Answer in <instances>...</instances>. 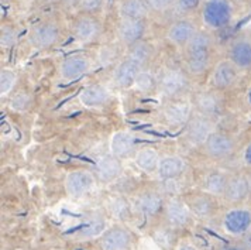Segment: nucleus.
Returning a JSON list of instances; mask_svg holds the SVG:
<instances>
[{
	"label": "nucleus",
	"mask_w": 251,
	"mask_h": 250,
	"mask_svg": "<svg viewBox=\"0 0 251 250\" xmlns=\"http://www.w3.org/2000/svg\"><path fill=\"white\" fill-rule=\"evenodd\" d=\"M231 10L226 0H209L203 9L205 23L213 28L226 26L230 20Z\"/></svg>",
	"instance_id": "nucleus-1"
},
{
	"label": "nucleus",
	"mask_w": 251,
	"mask_h": 250,
	"mask_svg": "<svg viewBox=\"0 0 251 250\" xmlns=\"http://www.w3.org/2000/svg\"><path fill=\"white\" fill-rule=\"evenodd\" d=\"M58 40V28L55 24L46 23L37 26L31 31L30 41L37 48H47V47L55 44Z\"/></svg>",
	"instance_id": "nucleus-2"
},
{
	"label": "nucleus",
	"mask_w": 251,
	"mask_h": 250,
	"mask_svg": "<svg viewBox=\"0 0 251 250\" xmlns=\"http://www.w3.org/2000/svg\"><path fill=\"white\" fill-rule=\"evenodd\" d=\"M130 245V235L122 227L107 230L102 238L103 250H126Z\"/></svg>",
	"instance_id": "nucleus-3"
},
{
	"label": "nucleus",
	"mask_w": 251,
	"mask_h": 250,
	"mask_svg": "<svg viewBox=\"0 0 251 250\" xmlns=\"http://www.w3.org/2000/svg\"><path fill=\"white\" fill-rule=\"evenodd\" d=\"M225 226L228 232L234 235H240L251 226V214L249 211L234 209L228 212L225 218Z\"/></svg>",
	"instance_id": "nucleus-4"
},
{
	"label": "nucleus",
	"mask_w": 251,
	"mask_h": 250,
	"mask_svg": "<svg viewBox=\"0 0 251 250\" xmlns=\"http://www.w3.org/2000/svg\"><path fill=\"white\" fill-rule=\"evenodd\" d=\"M144 33V24L137 19H126L119 26V37L126 44H134Z\"/></svg>",
	"instance_id": "nucleus-5"
},
{
	"label": "nucleus",
	"mask_w": 251,
	"mask_h": 250,
	"mask_svg": "<svg viewBox=\"0 0 251 250\" xmlns=\"http://www.w3.org/2000/svg\"><path fill=\"white\" fill-rule=\"evenodd\" d=\"M93 184V178L86 171H74L67 177V190L71 195H82L85 194Z\"/></svg>",
	"instance_id": "nucleus-6"
},
{
	"label": "nucleus",
	"mask_w": 251,
	"mask_h": 250,
	"mask_svg": "<svg viewBox=\"0 0 251 250\" xmlns=\"http://www.w3.org/2000/svg\"><path fill=\"white\" fill-rule=\"evenodd\" d=\"M186 78L179 71H168L161 78V89L165 95H176L185 89L186 86Z\"/></svg>",
	"instance_id": "nucleus-7"
},
{
	"label": "nucleus",
	"mask_w": 251,
	"mask_h": 250,
	"mask_svg": "<svg viewBox=\"0 0 251 250\" xmlns=\"http://www.w3.org/2000/svg\"><path fill=\"white\" fill-rule=\"evenodd\" d=\"M138 65L137 62H134V61H131L130 58L125 61V62H122L120 65H119V68L116 69V72H114V82H116V85H119V86H130L136 78H137L138 75Z\"/></svg>",
	"instance_id": "nucleus-8"
},
{
	"label": "nucleus",
	"mask_w": 251,
	"mask_h": 250,
	"mask_svg": "<svg viewBox=\"0 0 251 250\" xmlns=\"http://www.w3.org/2000/svg\"><path fill=\"white\" fill-rule=\"evenodd\" d=\"M122 172V166L119 163V160L114 157H102L96 164V174L98 178L103 182L112 181L119 174Z\"/></svg>",
	"instance_id": "nucleus-9"
},
{
	"label": "nucleus",
	"mask_w": 251,
	"mask_h": 250,
	"mask_svg": "<svg viewBox=\"0 0 251 250\" xmlns=\"http://www.w3.org/2000/svg\"><path fill=\"white\" fill-rule=\"evenodd\" d=\"M195 34L196 31H195L194 24L186 20H181L178 23L172 24V27L168 31V38L175 44H185V43H189Z\"/></svg>",
	"instance_id": "nucleus-10"
},
{
	"label": "nucleus",
	"mask_w": 251,
	"mask_h": 250,
	"mask_svg": "<svg viewBox=\"0 0 251 250\" xmlns=\"http://www.w3.org/2000/svg\"><path fill=\"white\" fill-rule=\"evenodd\" d=\"M212 132V123L206 117H195L188 126V136L195 143L206 141Z\"/></svg>",
	"instance_id": "nucleus-11"
},
{
	"label": "nucleus",
	"mask_w": 251,
	"mask_h": 250,
	"mask_svg": "<svg viewBox=\"0 0 251 250\" xmlns=\"http://www.w3.org/2000/svg\"><path fill=\"white\" fill-rule=\"evenodd\" d=\"M206 148L210 156L223 157L233 150V141L225 135H210L206 140Z\"/></svg>",
	"instance_id": "nucleus-12"
},
{
	"label": "nucleus",
	"mask_w": 251,
	"mask_h": 250,
	"mask_svg": "<svg viewBox=\"0 0 251 250\" xmlns=\"http://www.w3.org/2000/svg\"><path fill=\"white\" fill-rule=\"evenodd\" d=\"M88 71V61L82 57H72L61 64V74L64 78H78Z\"/></svg>",
	"instance_id": "nucleus-13"
},
{
	"label": "nucleus",
	"mask_w": 251,
	"mask_h": 250,
	"mask_svg": "<svg viewBox=\"0 0 251 250\" xmlns=\"http://www.w3.org/2000/svg\"><path fill=\"white\" fill-rule=\"evenodd\" d=\"M249 181L244 180L243 177H234L231 178L230 181H227V187H226V191L225 195L228 201H233V202H239L241 199L246 198V195L249 193Z\"/></svg>",
	"instance_id": "nucleus-14"
},
{
	"label": "nucleus",
	"mask_w": 251,
	"mask_h": 250,
	"mask_svg": "<svg viewBox=\"0 0 251 250\" xmlns=\"http://www.w3.org/2000/svg\"><path fill=\"white\" fill-rule=\"evenodd\" d=\"M185 168V163L179 157H175V156H170V157H165L160 161L158 164V171H160V175L162 178H167V180H171L178 177Z\"/></svg>",
	"instance_id": "nucleus-15"
},
{
	"label": "nucleus",
	"mask_w": 251,
	"mask_h": 250,
	"mask_svg": "<svg viewBox=\"0 0 251 250\" xmlns=\"http://www.w3.org/2000/svg\"><path fill=\"white\" fill-rule=\"evenodd\" d=\"M167 219L172 226H183L189 221V211L182 202L172 201L167 206Z\"/></svg>",
	"instance_id": "nucleus-16"
},
{
	"label": "nucleus",
	"mask_w": 251,
	"mask_h": 250,
	"mask_svg": "<svg viewBox=\"0 0 251 250\" xmlns=\"http://www.w3.org/2000/svg\"><path fill=\"white\" fill-rule=\"evenodd\" d=\"M134 147V137L128 133H117L114 135L113 140H112V150L116 157H126L127 154L131 153V150Z\"/></svg>",
	"instance_id": "nucleus-17"
},
{
	"label": "nucleus",
	"mask_w": 251,
	"mask_h": 250,
	"mask_svg": "<svg viewBox=\"0 0 251 250\" xmlns=\"http://www.w3.org/2000/svg\"><path fill=\"white\" fill-rule=\"evenodd\" d=\"M107 92L100 85H91L80 93V101L88 106H98L106 102Z\"/></svg>",
	"instance_id": "nucleus-18"
},
{
	"label": "nucleus",
	"mask_w": 251,
	"mask_h": 250,
	"mask_svg": "<svg viewBox=\"0 0 251 250\" xmlns=\"http://www.w3.org/2000/svg\"><path fill=\"white\" fill-rule=\"evenodd\" d=\"M234 80H236V71L228 62H223V64L217 65L215 74H213V83L217 88L230 86L234 82Z\"/></svg>",
	"instance_id": "nucleus-19"
},
{
	"label": "nucleus",
	"mask_w": 251,
	"mask_h": 250,
	"mask_svg": "<svg viewBox=\"0 0 251 250\" xmlns=\"http://www.w3.org/2000/svg\"><path fill=\"white\" fill-rule=\"evenodd\" d=\"M230 57L233 59V62L239 67H250L251 65V44L246 41H240L237 44H234L231 51H230Z\"/></svg>",
	"instance_id": "nucleus-20"
},
{
	"label": "nucleus",
	"mask_w": 251,
	"mask_h": 250,
	"mask_svg": "<svg viewBox=\"0 0 251 250\" xmlns=\"http://www.w3.org/2000/svg\"><path fill=\"white\" fill-rule=\"evenodd\" d=\"M137 206L138 209L146 215H155L162 206V199L157 194H144L143 196H140Z\"/></svg>",
	"instance_id": "nucleus-21"
},
{
	"label": "nucleus",
	"mask_w": 251,
	"mask_h": 250,
	"mask_svg": "<svg viewBox=\"0 0 251 250\" xmlns=\"http://www.w3.org/2000/svg\"><path fill=\"white\" fill-rule=\"evenodd\" d=\"M98 31H99L98 22L92 20L89 17H82L75 24V34L78 35L80 40H85V41L92 40L98 34Z\"/></svg>",
	"instance_id": "nucleus-22"
},
{
	"label": "nucleus",
	"mask_w": 251,
	"mask_h": 250,
	"mask_svg": "<svg viewBox=\"0 0 251 250\" xmlns=\"http://www.w3.org/2000/svg\"><path fill=\"white\" fill-rule=\"evenodd\" d=\"M209 64V57H207V50H195L189 51V58H188V68L192 74H202Z\"/></svg>",
	"instance_id": "nucleus-23"
},
{
	"label": "nucleus",
	"mask_w": 251,
	"mask_h": 250,
	"mask_svg": "<svg viewBox=\"0 0 251 250\" xmlns=\"http://www.w3.org/2000/svg\"><path fill=\"white\" fill-rule=\"evenodd\" d=\"M122 14L126 19L141 20L147 14V7L144 4V0H126L122 4Z\"/></svg>",
	"instance_id": "nucleus-24"
},
{
	"label": "nucleus",
	"mask_w": 251,
	"mask_h": 250,
	"mask_svg": "<svg viewBox=\"0 0 251 250\" xmlns=\"http://www.w3.org/2000/svg\"><path fill=\"white\" fill-rule=\"evenodd\" d=\"M188 113H189V106L188 105H185V103H174V105L167 108L165 117L172 125H178V123H183L186 120Z\"/></svg>",
	"instance_id": "nucleus-25"
},
{
	"label": "nucleus",
	"mask_w": 251,
	"mask_h": 250,
	"mask_svg": "<svg viewBox=\"0 0 251 250\" xmlns=\"http://www.w3.org/2000/svg\"><path fill=\"white\" fill-rule=\"evenodd\" d=\"M151 54H152V48H151L150 44H147V43H137V44L131 47L128 58L131 61L137 62L138 65H143V64H146L149 61Z\"/></svg>",
	"instance_id": "nucleus-26"
},
{
	"label": "nucleus",
	"mask_w": 251,
	"mask_h": 250,
	"mask_svg": "<svg viewBox=\"0 0 251 250\" xmlns=\"http://www.w3.org/2000/svg\"><path fill=\"white\" fill-rule=\"evenodd\" d=\"M137 164L144 171H152L158 164V156L154 150H143L137 154Z\"/></svg>",
	"instance_id": "nucleus-27"
},
{
	"label": "nucleus",
	"mask_w": 251,
	"mask_h": 250,
	"mask_svg": "<svg viewBox=\"0 0 251 250\" xmlns=\"http://www.w3.org/2000/svg\"><path fill=\"white\" fill-rule=\"evenodd\" d=\"M226 187H227V181L222 174H212L206 180V190L210 194H215V195L225 194Z\"/></svg>",
	"instance_id": "nucleus-28"
},
{
	"label": "nucleus",
	"mask_w": 251,
	"mask_h": 250,
	"mask_svg": "<svg viewBox=\"0 0 251 250\" xmlns=\"http://www.w3.org/2000/svg\"><path fill=\"white\" fill-rule=\"evenodd\" d=\"M196 103L201 108V111H203L206 113L216 112L217 108H219V101L216 99V96L212 95V93H201L196 98Z\"/></svg>",
	"instance_id": "nucleus-29"
},
{
	"label": "nucleus",
	"mask_w": 251,
	"mask_h": 250,
	"mask_svg": "<svg viewBox=\"0 0 251 250\" xmlns=\"http://www.w3.org/2000/svg\"><path fill=\"white\" fill-rule=\"evenodd\" d=\"M192 212L198 218H207L212 214V202L205 196H199L192 202Z\"/></svg>",
	"instance_id": "nucleus-30"
},
{
	"label": "nucleus",
	"mask_w": 251,
	"mask_h": 250,
	"mask_svg": "<svg viewBox=\"0 0 251 250\" xmlns=\"http://www.w3.org/2000/svg\"><path fill=\"white\" fill-rule=\"evenodd\" d=\"M104 227V222L102 219H95L91 221L89 223L83 225V229L80 232V236L82 238H93V236H98Z\"/></svg>",
	"instance_id": "nucleus-31"
},
{
	"label": "nucleus",
	"mask_w": 251,
	"mask_h": 250,
	"mask_svg": "<svg viewBox=\"0 0 251 250\" xmlns=\"http://www.w3.org/2000/svg\"><path fill=\"white\" fill-rule=\"evenodd\" d=\"M154 240L160 245L161 248L170 249L172 246V243H174V236H172L171 230L162 227V229H158V230L154 232Z\"/></svg>",
	"instance_id": "nucleus-32"
},
{
	"label": "nucleus",
	"mask_w": 251,
	"mask_h": 250,
	"mask_svg": "<svg viewBox=\"0 0 251 250\" xmlns=\"http://www.w3.org/2000/svg\"><path fill=\"white\" fill-rule=\"evenodd\" d=\"M210 46V38L203 33H196V34L191 38L188 50L189 51H195V50H209Z\"/></svg>",
	"instance_id": "nucleus-33"
},
{
	"label": "nucleus",
	"mask_w": 251,
	"mask_h": 250,
	"mask_svg": "<svg viewBox=\"0 0 251 250\" xmlns=\"http://www.w3.org/2000/svg\"><path fill=\"white\" fill-rule=\"evenodd\" d=\"M13 83H14V74L10 71H1V74H0V93L4 95L6 92L10 91Z\"/></svg>",
	"instance_id": "nucleus-34"
},
{
	"label": "nucleus",
	"mask_w": 251,
	"mask_h": 250,
	"mask_svg": "<svg viewBox=\"0 0 251 250\" xmlns=\"http://www.w3.org/2000/svg\"><path fill=\"white\" fill-rule=\"evenodd\" d=\"M134 83H136V86H137L140 91H150L151 86H152V83H154V81H152V77H151L150 74H147V72H141V74H138L137 75Z\"/></svg>",
	"instance_id": "nucleus-35"
},
{
	"label": "nucleus",
	"mask_w": 251,
	"mask_h": 250,
	"mask_svg": "<svg viewBox=\"0 0 251 250\" xmlns=\"http://www.w3.org/2000/svg\"><path fill=\"white\" fill-rule=\"evenodd\" d=\"M10 105H12L13 109H16V111H24L30 105V96L25 95V93H17L12 99Z\"/></svg>",
	"instance_id": "nucleus-36"
},
{
	"label": "nucleus",
	"mask_w": 251,
	"mask_h": 250,
	"mask_svg": "<svg viewBox=\"0 0 251 250\" xmlns=\"http://www.w3.org/2000/svg\"><path fill=\"white\" fill-rule=\"evenodd\" d=\"M16 40V34L12 28H3L1 30V37H0V43L1 47H12Z\"/></svg>",
	"instance_id": "nucleus-37"
},
{
	"label": "nucleus",
	"mask_w": 251,
	"mask_h": 250,
	"mask_svg": "<svg viewBox=\"0 0 251 250\" xmlns=\"http://www.w3.org/2000/svg\"><path fill=\"white\" fill-rule=\"evenodd\" d=\"M144 1L155 10H164L174 3V0H144Z\"/></svg>",
	"instance_id": "nucleus-38"
},
{
	"label": "nucleus",
	"mask_w": 251,
	"mask_h": 250,
	"mask_svg": "<svg viewBox=\"0 0 251 250\" xmlns=\"http://www.w3.org/2000/svg\"><path fill=\"white\" fill-rule=\"evenodd\" d=\"M102 0H82V9L86 12H93L100 7Z\"/></svg>",
	"instance_id": "nucleus-39"
},
{
	"label": "nucleus",
	"mask_w": 251,
	"mask_h": 250,
	"mask_svg": "<svg viewBox=\"0 0 251 250\" xmlns=\"http://www.w3.org/2000/svg\"><path fill=\"white\" fill-rule=\"evenodd\" d=\"M199 1L201 0H179L182 9H185V10H192V9H195L199 4Z\"/></svg>",
	"instance_id": "nucleus-40"
},
{
	"label": "nucleus",
	"mask_w": 251,
	"mask_h": 250,
	"mask_svg": "<svg viewBox=\"0 0 251 250\" xmlns=\"http://www.w3.org/2000/svg\"><path fill=\"white\" fill-rule=\"evenodd\" d=\"M122 208H126V202L125 201H117L116 204H114V214H116V216H123L122 214Z\"/></svg>",
	"instance_id": "nucleus-41"
},
{
	"label": "nucleus",
	"mask_w": 251,
	"mask_h": 250,
	"mask_svg": "<svg viewBox=\"0 0 251 250\" xmlns=\"http://www.w3.org/2000/svg\"><path fill=\"white\" fill-rule=\"evenodd\" d=\"M244 159H246V161L249 163V164H251V144L247 147V150H246V154H244Z\"/></svg>",
	"instance_id": "nucleus-42"
},
{
	"label": "nucleus",
	"mask_w": 251,
	"mask_h": 250,
	"mask_svg": "<svg viewBox=\"0 0 251 250\" xmlns=\"http://www.w3.org/2000/svg\"><path fill=\"white\" fill-rule=\"evenodd\" d=\"M178 250H198V249H195V248H192V246H182V248H179Z\"/></svg>",
	"instance_id": "nucleus-43"
},
{
	"label": "nucleus",
	"mask_w": 251,
	"mask_h": 250,
	"mask_svg": "<svg viewBox=\"0 0 251 250\" xmlns=\"http://www.w3.org/2000/svg\"><path fill=\"white\" fill-rule=\"evenodd\" d=\"M247 181H249V190H250V191H251V175H250V178H249Z\"/></svg>",
	"instance_id": "nucleus-44"
},
{
	"label": "nucleus",
	"mask_w": 251,
	"mask_h": 250,
	"mask_svg": "<svg viewBox=\"0 0 251 250\" xmlns=\"http://www.w3.org/2000/svg\"><path fill=\"white\" fill-rule=\"evenodd\" d=\"M249 102H250V105H251V89H250V92H249Z\"/></svg>",
	"instance_id": "nucleus-45"
},
{
	"label": "nucleus",
	"mask_w": 251,
	"mask_h": 250,
	"mask_svg": "<svg viewBox=\"0 0 251 250\" xmlns=\"http://www.w3.org/2000/svg\"><path fill=\"white\" fill-rule=\"evenodd\" d=\"M225 250H239V249H236V248H228V249H225Z\"/></svg>",
	"instance_id": "nucleus-46"
}]
</instances>
